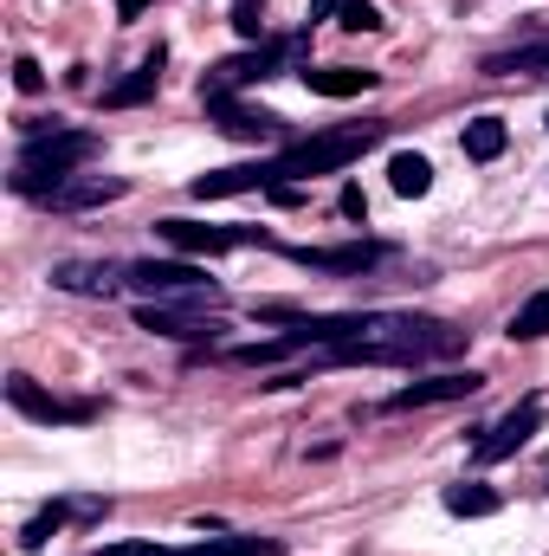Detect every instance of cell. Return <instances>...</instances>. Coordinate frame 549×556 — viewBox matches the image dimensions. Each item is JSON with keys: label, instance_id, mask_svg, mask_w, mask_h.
<instances>
[{"label": "cell", "instance_id": "1", "mask_svg": "<svg viewBox=\"0 0 549 556\" xmlns=\"http://www.w3.org/2000/svg\"><path fill=\"white\" fill-rule=\"evenodd\" d=\"M382 137H388V124H343V130H317V137L291 142L278 162H266V175H272V181H284V175H297V181H310V175H336V168L362 162ZM272 181H266V188H272Z\"/></svg>", "mask_w": 549, "mask_h": 556}, {"label": "cell", "instance_id": "2", "mask_svg": "<svg viewBox=\"0 0 549 556\" xmlns=\"http://www.w3.org/2000/svg\"><path fill=\"white\" fill-rule=\"evenodd\" d=\"M91 155H98V137H91V130H39V137H26V149H20L13 188L46 201V194H52L59 181H72Z\"/></svg>", "mask_w": 549, "mask_h": 556}, {"label": "cell", "instance_id": "3", "mask_svg": "<svg viewBox=\"0 0 549 556\" xmlns=\"http://www.w3.org/2000/svg\"><path fill=\"white\" fill-rule=\"evenodd\" d=\"M124 285L149 291L155 304L162 298H207V304H220V285L207 278V266H194V260H137V266H124Z\"/></svg>", "mask_w": 549, "mask_h": 556}, {"label": "cell", "instance_id": "4", "mask_svg": "<svg viewBox=\"0 0 549 556\" xmlns=\"http://www.w3.org/2000/svg\"><path fill=\"white\" fill-rule=\"evenodd\" d=\"M162 240L188 260H220L233 247H272L266 227H201V220H162Z\"/></svg>", "mask_w": 549, "mask_h": 556}, {"label": "cell", "instance_id": "5", "mask_svg": "<svg viewBox=\"0 0 549 556\" xmlns=\"http://www.w3.org/2000/svg\"><path fill=\"white\" fill-rule=\"evenodd\" d=\"M537 427H544V402L531 395V402H518L511 415L498 420V427H485V440L472 446V459H478V466H498V459H511L518 446H531V440H537Z\"/></svg>", "mask_w": 549, "mask_h": 556}, {"label": "cell", "instance_id": "6", "mask_svg": "<svg viewBox=\"0 0 549 556\" xmlns=\"http://www.w3.org/2000/svg\"><path fill=\"white\" fill-rule=\"evenodd\" d=\"M278 59L284 46H259V52H240V59H220L207 78H201V98H233L240 85H259V78H278Z\"/></svg>", "mask_w": 549, "mask_h": 556}, {"label": "cell", "instance_id": "7", "mask_svg": "<svg viewBox=\"0 0 549 556\" xmlns=\"http://www.w3.org/2000/svg\"><path fill=\"white\" fill-rule=\"evenodd\" d=\"M485 389V376H426V382H408L388 395V415H408V408H446V402H472Z\"/></svg>", "mask_w": 549, "mask_h": 556}, {"label": "cell", "instance_id": "8", "mask_svg": "<svg viewBox=\"0 0 549 556\" xmlns=\"http://www.w3.org/2000/svg\"><path fill=\"white\" fill-rule=\"evenodd\" d=\"M7 402H13L26 420H46V427H52V420H91L98 415L91 402H59V395H46L33 376H7Z\"/></svg>", "mask_w": 549, "mask_h": 556}, {"label": "cell", "instance_id": "9", "mask_svg": "<svg viewBox=\"0 0 549 556\" xmlns=\"http://www.w3.org/2000/svg\"><path fill=\"white\" fill-rule=\"evenodd\" d=\"M124 194H130V181H124V175H72V181H59V188L46 194V207H59V214H85V207L124 201Z\"/></svg>", "mask_w": 549, "mask_h": 556}, {"label": "cell", "instance_id": "10", "mask_svg": "<svg viewBox=\"0 0 549 556\" xmlns=\"http://www.w3.org/2000/svg\"><path fill=\"white\" fill-rule=\"evenodd\" d=\"M291 260L310 266V273H375L388 260V247H369V240H356V247H291Z\"/></svg>", "mask_w": 549, "mask_h": 556}, {"label": "cell", "instance_id": "11", "mask_svg": "<svg viewBox=\"0 0 549 556\" xmlns=\"http://www.w3.org/2000/svg\"><path fill=\"white\" fill-rule=\"evenodd\" d=\"M137 330L168 337V343H214V337H220V324H214V317H188V311H168V304H142Z\"/></svg>", "mask_w": 549, "mask_h": 556}, {"label": "cell", "instance_id": "12", "mask_svg": "<svg viewBox=\"0 0 549 556\" xmlns=\"http://www.w3.org/2000/svg\"><path fill=\"white\" fill-rule=\"evenodd\" d=\"M52 285H59V291H78V298H117V291H124L117 266H98V260H65V266H52Z\"/></svg>", "mask_w": 549, "mask_h": 556}, {"label": "cell", "instance_id": "13", "mask_svg": "<svg viewBox=\"0 0 549 556\" xmlns=\"http://www.w3.org/2000/svg\"><path fill=\"white\" fill-rule=\"evenodd\" d=\"M266 181H272L266 162H259V168H214V175H194L188 194H194V201H227V194H253V188H266Z\"/></svg>", "mask_w": 549, "mask_h": 556}, {"label": "cell", "instance_id": "14", "mask_svg": "<svg viewBox=\"0 0 549 556\" xmlns=\"http://www.w3.org/2000/svg\"><path fill=\"white\" fill-rule=\"evenodd\" d=\"M207 104V117L227 130V137H278V117H266V111H246V104H233V98H201Z\"/></svg>", "mask_w": 549, "mask_h": 556}, {"label": "cell", "instance_id": "15", "mask_svg": "<svg viewBox=\"0 0 549 556\" xmlns=\"http://www.w3.org/2000/svg\"><path fill=\"white\" fill-rule=\"evenodd\" d=\"M162 59H168V52L155 46V52L142 59V65L130 72V78H124V85H111V91H104V111H130V104H149V98H155V85H162Z\"/></svg>", "mask_w": 549, "mask_h": 556}, {"label": "cell", "instance_id": "16", "mask_svg": "<svg viewBox=\"0 0 549 556\" xmlns=\"http://www.w3.org/2000/svg\"><path fill=\"white\" fill-rule=\"evenodd\" d=\"M382 72H356V65H304V85L317 91V98H356V91H369Z\"/></svg>", "mask_w": 549, "mask_h": 556}, {"label": "cell", "instance_id": "17", "mask_svg": "<svg viewBox=\"0 0 549 556\" xmlns=\"http://www.w3.org/2000/svg\"><path fill=\"white\" fill-rule=\"evenodd\" d=\"M446 511L452 518H491L498 511V492L478 485V479H459V485H446Z\"/></svg>", "mask_w": 549, "mask_h": 556}, {"label": "cell", "instance_id": "18", "mask_svg": "<svg viewBox=\"0 0 549 556\" xmlns=\"http://www.w3.org/2000/svg\"><path fill=\"white\" fill-rule=\"evenodd\" d=\"M168 556H278L272 538H201V544H181Z\"/></svg>", "mask_w": 549, "mask_h": 556}, {"label": "cell", "instance_id": "19", "mask_svg": "<svg viewBox=\"0 0 549 556\" xmlns=\"http://www.w3.org/2000/svg\"><path fill=\"white\" fill-rule=\"evenodd\" d=\"M459 142H465V155H472V162H498V155H505V142H511V130H505L498 117H472Z\"/></svg>", "mask_w": 549, "mask_h": 556}, {"label": "cell", "instance_id": "20", "mask_svg": "<svg viewBox=\"0 0 549 556\" xmlns=\"http://www.w3.org/2000/svg\"><path fill=\"white\" fill-rule=\"evenodd\" d=\"M388 181H395V194L420 201V194L433 188V162H426V155H413V149H401V155L388 162Z\"/></svg>", "mask_w": 549, "mask_h": 556}, {"label": "cell", "instance_id": "21", "mask_svg": "<svg viewBox=\"0 0 549 556\" xmlns=\"http://www.w3.org/2000/svg\"><path fill=\"white\" fill-rule=\"evenodd\" d=\"M511 337H518V343H537V337H549V291H531V298L518 304Z\"/></svg>", "mask_w": 549, "mask_h": 556}, {"label": "cell", "instance_id": "22", "mask_svg": "<svg viewBox=\"0 0 549 556\" xmlns=\"http://www.w3.org/2000/svg\"><path fill=\"white\" fill-rule=\"evenodd\" d=\"M336 20H343L349 33H382V26H388L375 0H343V13H336Z\"/></svg>", "mask_w": 549, "mask_h": 556}, {"label": "cell", "instance_id": "23", "mask_svg": "<svg viewBox=\"0 0 549 556\" xmlns=\"http://www.w3.org/2000/svg\"><path fill=\"white\" fill-rule=\"evenodd\" d=\"M59 525H65V505H46V511H39V518H33L26 531H20V551H39V544H46V538H52Z\"/></svg>", "mask_w": 549, "mask_h": 556}, {"label": "cell", "instance_id": "24", "mask_svg": "<svg viewBox=\"0 0 549 556\" xmlns=\"http://www.w3.org/2000/svg\"><path fill=\"white\" fill-rule=\"evenodd\" d=\"M291 356V343L278 337V343H246V350H233V363H246V369H266V363H284Z\"/></svg>", "mask_w": 549, "mask_h": 556}, {"label": "cell", "instance_id": "25", "mask_svg": "<svg viewBox=\"0 0 549 556\" xmlns=\"http://www.w3.org/2000/svg\"><path fill=\"white\" fill-rule=\"evenodd\" d=\"M259 13H266V0H233V33L240 39H259V26H266Z\"/></svg>", "mask_w": 549, "mask_h": 556}, {"label": "cell", "instance_id": "26", "mask_svg": "<svg viewBox=\"0 0 549 556\" xmlns=\"http://www.w3.org/2000/svg\"><path fill=\"white\" fill-rule=\"evenodd\" d=\"M13 85H20L26 98H39V91H46V72H39V59H13Z\"/></svg>", "mask_w": 549, "mask_h": 556}, {"label": "cell", "instance_id": "27", "mask_svg": "<svg viewBox=\"0 0 549 556\" xmlns=\"http://www.w3.org/2000/svg\"><path fill=\"white\" fill-rule=\"evenodd\" d=\"M343 220H369V201H362V188H356V181L343 188Z\"/></svg>", "mask_w": 549, "mask_h": 556}, {"label": "cell", "instance_id": "28", "mask_svg": "<svg viewBox=\"0 0 549 556\" xmlns=\"http://www.w3.org/2000/svg\"><path fill=\"white\" fill-rule=\"evenodd\" d=\"M98 556H168L162 544H111V551H98Z\"/></svg>", "mask_w": 549, "mask_h": 556}, {"label": "cell", "instance_id": "29", "mask_svg": "<svg viewBox=\"0 0 549 556\" xmlns=\"http://www.w3.org/2000/svg\"><path fill=\"white\" fill-rule=\"evenodd\" d=\"M149 7H155V0H117V20H142Z\"/></svg>", "mask_w": 549, "mask_h": 556}, {"label": "cell", "instance_id": "30", "mask_svg": "<svg viewBox=\"0 0 549 556\" xmlns=\"http://www.w3.org/2000/svg\"><path fill=\"white\" fill-rule=\"evenodd\" d=\"M330 13H343V0H310V26H317V20H330Z\"/></svg>", "mask_w": 549, "mask_h": 556}]
</instances>
